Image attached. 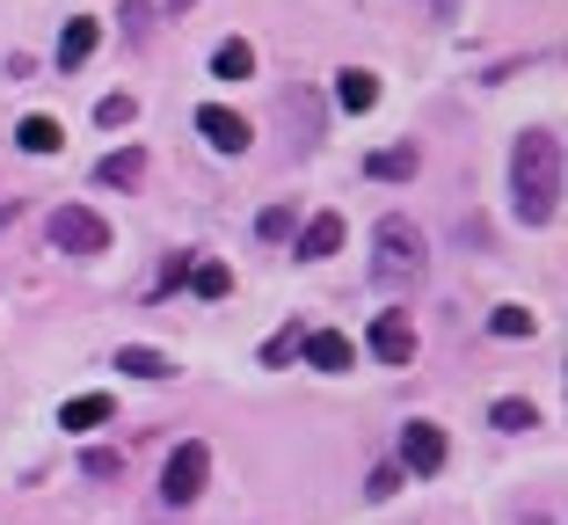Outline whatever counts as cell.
Masks as SVG:
<instances>
[{"mask_svg":"<svg viewBox=\"0 0 568 525\" xmlns=\"http://www.w3.org/2000/svg\"><path fill=\"white\" fill-rule=\"evenodd\" d=\"M139 175H146V153H139V147H124V153H102V161H95V183H102V190H132Z\"/></svg>","mask_w":568,"mask_h":525,"instance_id":"obj_13","label":"cell"},{"mask_svg":"<svg viewBox=\"0 0 568 525\" xmlns=\"http://www.w3.org/2000/svg\"><path fill=\"white\" fill-rule=\"evenodd\" d=\"M161 8H168V16H190V8H197V0H161Z\"/></svg>","mask_w":568,"mask_h":525,"instance_id":"obj_28","label":"cell"},{"mask_svg":"<svg viewBox=\"0 0 568 525\" xmlns=\"http://www.w3.org/2000/svg\"><path fill=\"white\" fill-rule=\"evenodd\" d=\"M335 249H343V212H314V220L300 226V241H292L300 263H328Z\"/></svg>","mask_w":568,"mask_h":525,"instance_id":"obj_9","label":"cell"},{"mask_svg":"<svg viewBox=\"0 0 568 525\" xmlns=\"http://www.w3.org/2000/svg\"><path fill=\"white\" fill-rule=\"evenodd\" d=\"M300 336L306 329H277V336L263 343V365H292V357H300Z\"/></svg>","mask_w":568,"mask_h":525,"instance_id":"obj_24","label":"cell"},{"mask_svg":"<svg viewBox=\"0 0 568 525\" xmlns=\"http://www.w3.org/2000/svg\"><path fill=\"white\" fill-rule=\"evenodd\" d=\"M81 475H88V482H118V475H124V453H110V445H95V453L81 460Z\"/></svg>","mask_w":568,"mask_h":525,"instance_id":"obj_22","label":"cell"},{"mask_svg":"<svg viewBox=\"0 0 568 525\" xmlns=\"http://www.w3.org/2000/svg\"><path fill=\"white\" fill-rule=\"evenodd\" d=\"M44 234H51L59 255H102V249H110V220H102L95 204H59Z\"/></svg>","mask_w":568,"mask_h":525,"instance_id":"obj_3","label":"cell"},{"mask_svg":"<svg viewBox=\"0 0 568 525\" xmlns=\"http://www.w3.org/2000/svg\"><path fill=\"white\" fill-rule=\"evenodd\" d=\"M488 424H496V431H510V438H518V431H539V408L525 402V394H503V402L488 408Z\"/></svg>","mask_w":568,"mask_h":525,"instance_id":"obj_17","label":"cell"},{"mask_svg":"<svg viewBox=\"0 0 568 525\" xmlns=\"http://www.w3.org/2000/svg\"><path fill=\"white\" fill-rule=\"evenodd\" d=\"M365 343H372L379 365H416V329H408V314H379Z\"/></svg>","mask_w":568,"mask_h":525,"instance_id":"obj_7","label":"cell"},{"mask_svg":"<svg viewBox=\"0 0 568 525\" xmlns=\"http://www.w3.org/2000/svg\"><path fill=\"white\" fill-rule=\"evenodd\" d=\"M394 489H402V467H372V482H365V496H372V504H386Z\"/></svg>","mask_w":568,"mask_h":525,"instance_id":"obj_26","label":"cell"},{"mask_svg":"<svg viewBox=\"0 0 568 525\" xmlns=\"http://www.w3.org/2000/svg\"><path fill=\"white\" fill-rule=\"evenodd\" d=\"M423 271H430V241H423V226L402 220V212H386V220L372 226V277H379V285H416Z\"/></svg>","mask_w":568,"mask_h":525,"instance_id":"obj_2","label":"cell"},{"mask_svg":"<svg viewBox=\"0 0 568 525\" xmlns=\"http://www.w3.org/2000/svg\"><path fill=\"white\" fill-rule=\"evenodd\" d=\"M445 424H430V416H416V424L402 431V467L408 475H445Z\"/></svg>","mask_w":568,"mask_h":525,"instance_id":"obj_5","label":"cell"},{"mask_svg":"<svg viewBox=\"0 0 568 525\" xmlns=\"http://www.w3.org/2000/svg\"><path fill=\"white\" fill-rule=\"evenodd\" d=\"M183 285L197 292V300H226V292H234V271H226V263H190Z\"/></svg>","mask_w":568,"mask_h":525,"instance_id":"obj_19","label":"cell"},{"mask_svg":"<svg viewBox=\"0 0 568 525\" xmlns=\"http://www.w3.org/2000/svg\"><path fill=\"white\" fill-rule=\"evenodd\" d=\"M118 16H124V37H146L153 30V0H124Z\"/></svg>","mask_w":568,"mask_h":525,"instance_id":"obj_25","label":"cell"},{"mask_svg":"<svg viewBox=\"0 0 568 525\" xmlns=\"http://www.w3.org/2000/svg\"><path fill=\"white\" fill-rule=\"evenodd\" d=\"M197 132H204V147L212 153H248V118H241V110H226V102H204L197 110Z\"/></svg>","mask_w":568,"mask_h":525,"instance_id":"obj_6","label":"cell"},{"mask_svg":"<svg viewBox=\"0 0 568 525\" xmlns=\"http://www.w3.org/2000/svg\"><path fill=\"white\" fill-rule=\"evenodd\" d=\"M183 277H190V255H168V263H161V277H153V292H175Z\"/></svg>","mask_w":568,"mask_h":525,"instance_id":"obj_27","label":"cell"},{"mask_svg":"<svg viewBox=\"0 0 568 525\" xmlns=\"http://www.w3.org/2000/svg\"><path fill=\"white\" fill-rule=\"evenodd\" d=\"M118 373H132V380H168V373H175V357L146 351V343H124V351H118Z\"/></svg>","mask_w":568,"mask_h":525,"instance_id":"obj_16","label":"cell"},{"mask_svg":"<svg viewBox=\"0 0 568 525\" xmlns=\"http://www.w3.org/2000/svg\"><path fill=\"white\" fill-rule=\"evenodd\" d=\"M532 329H539V314H532V306H496V314H488V336H503V343L532 336Z\"/></svg>","mask_w":568,"mask_h":525,"instance_id":"obj_20","label":"cell"},{"mask_svg":"<svg viewBox=\"0 0 568 525\" xmlns=\"http://www.w3.org/2000/svg\"><path fill=\"white\" fill-rule=\"evenodd\" d=\"M372 102H379V73H365V67H343V73H335V110L365 118Z\"/></svg>","mask_w":568,"mask_h":525,"instance_id":"obj_11","label":"cell"},{"mask_svg":"<svg viewBox=\"0 0 568 525\" xmlns=\"http://www.w3.org/2000/svg\"><path fill=\"white\" fill-rule=\"evenodd\" d=\"M300 357L314 365V373H351V365H357V343L343 336V329H314V336H300Z\"/></svg>","mask_w":568,"mask_h":525,"instance_id":"obj_8","label":"cell"},{"mask_svg":"<svg viewBox=\"0 0 568 525\" xmlns=\"http://www.w3.org/2000/svg\"><path fill=\"white\" fill-rule=\"evenodd\" d=\"M510 212L525 226H547L561 212V139L547 124L518 132V147H510Z\"/></svg>","mask_w":568,"mask_h":525,"instance_id":"obj_1","label":"cell"},{"mask_svg":"<svg viewBox=\"0 0 568 525\" xmlns=\"http://www.w3.org/2000/svg\"><path fill=\"white\" fill-rule=\"evenodd\" d=\"M95 424H110V394H73L59 408V431H95Z\"/></svg>","mask_w":568,"mask_h":525,"instance_id":"obj_15","label":"cell"},{"mask_svg":"<svg viewBox=\"0 0 568 525\" xmlns=\"http://www.w3.org/2000/svg\"><path fill=\"white\" fill-rule=\"evenodd\" d=\"M437 8H452V0H437Z\"/></svg>","mask_w":568,"mask_h":525,"instance_id":"obj_29","label":"cell"},{"mask_svg":"<svg viewBox=\"0 0 568 525\" xmlns=\"http://www.w3.org/2000/svg\"><path fill=\"white\" fill-rule=\"evenodd\" d=\"M255 234L284 241V234H292V204H263V212H255Z\"/></svg>","mask_w":568,"mask_h":525,"instance_id":"obj_23","label":"cell"},{"mask_svg":"<svg viewBox=\"0 0 568 525\" xmlns=\"http://www.w3.org/2000/svg\"><path fill=\"white\" fill-rule=\"evenodd\" d=\"M248 73H255V44L248 37H226L212 51V81H248Z\"/></svg>","mask_w":568,"mask_h":525,"instance_id":"obj_14","label":"cell"},{"mask_svg":"<svg viewBox=\"0 0 568 525\" xmlns=\"http://www.w3.org/2000/svg\"><path fill=\"white\" fill-rule=\"evenodd\" d=\"M59 139H67V132H59V118H22L16 124V147L22 153H59Z\"/></svg>","mask_w":568,"mask_h":525,"instance_id":"obj_18","label":"cell"},{"mask_svg":"<svg viewBox=\"0 0 568 525\" xmlns=\"http://www.w3.org/2000/svg\"><path fill=\"white\" fill-rule=\"evenodd\" d=\"M132 118H139L132 95H102V102H95V124H102V132H118V124H132Z\"/></svg>","mask_w":568,"mask_h":525,"instance_id":"obj_21","label":"cell"},{"mask_svg":"<svg viewBox=\"0 0 568 525\" xmlns=\"http://www.w3.org/2000/svg\"><path fill=\"white\" fill-rule=\"evenodd\" d=\"M95 44H102V22H95V16H73L67 37H59V73L88 67V59H95Z\"/></svg>","mask_w":568,"mask_h":525,"instance_id":"obj_10","label":"cell"},{"mask_svg":"<svg viewBox=\"0 0 568 525\" xmlns=\"http://www.w3.org/2000/svg\"><path fill=\"white\" fill-rule=\"evenodd\" d=\"M204 482H212V445L183 438L175 453H168V467H161V496L183 511V504H197V496H204Z\"/></svg>","mask_w":568,"mask_h":525,"instance_id":"obj_4","label":"cell"},{"mask_svg":"<svg viewBox=\"0 0 568 525\" xmlns=\"http://www.w3.org/2000/svg\"><path fill=\"white\" fill-rule=\"evenodd\" d=\"M416 169H423V147H379L365 161L372 183H416Z\"/></svg>","mask_w":568,"mask_h":525,"instance_id":"obj_12","label":"cell"}]
</instances>
